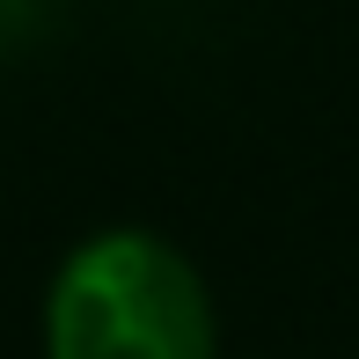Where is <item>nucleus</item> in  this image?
<instances>
[{"mask_svg":"<svg viewBox=\"0 0 359 359\" xmlns=\"http://www.w3.org/2000/svg\"><path fill=\"white\" fill-rule=\"evenodd\" d=\"M44 359H220L213 293L154 227H95L44 286Z\"/></svg>","mask_w":359,"mask_h":359,"instance_id":"obj_1","label":"nucleus"}]
</instances>
